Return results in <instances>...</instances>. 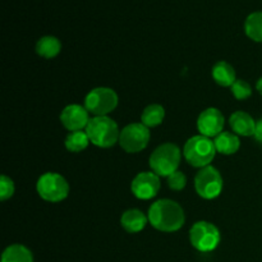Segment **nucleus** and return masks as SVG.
<instances>
[{
  "mask_svg": "<svg viewBox=\"0 0 262 262\" xmlns=\"http://www.w3.org/2000/svg\"><path fill=\"white\" fill-rule=\"evenodd\" d=\"M151 225L161 232L171 233L181 229L184 224V211L181 205L171 200L156 201L148 211Z\"/></svg>",
  "mask_w": 262,
  "mask_h": 262,
  "instance_id": "nucleus-1",
  "label": "nucleus"
},
{
  "mask_svg": "<svg viewBox=\"0 0 262 262\" xmlns=\"http://www.w3.org/2000/svg\"><path fill=\"white\" fill-rule=\"evenodd\" d=\"M86 133L95 146L102 148L114 146L120 136L118 124L109 117H95L90 119Z\"/></svg>",
  "mask_w": 262,
  "mask_h": 262,
  "instance_id": "nucleus-2",
  "label": "nucleus"
},
{
  "mask_svg": "<svg viewBox=\"0 0 262 262\" xmlns=\"http://www.w3.org/2000/svg\"><path fill=\"white\" fill-rule=\"evenodd\" d=\"M184 158L196 168H205L214 160L216 147L214 141L210 140L206 136H193L189 138L184 145Z\"/></svg>",
  "mask_w": 262,
  "mask_h": 262,
  "instance_id": "nucleus-3",
  "label": "nucleus"
},
{
  "mask_svg": "<svg viewBox=\"0 0 262 262\" xmlns=\"http://www.w3.org/2000/svg\"><path fill=\"white\" fill-rule=\"evenodd\" d=\"M182 154L174 143L160 145L150 156V166L158 176L169 177L177 171L181 163Z\"/></svg>",
  "mask_w": 262,
  "mask_h": 262,
  "instance_id": "nucleus-4",
  "label": "nucleus"
},
{
  "mask_svg": "<svg viewBox=\"0 0 262 262\" xmlns=\"http://www.w3.org/2000/svg\"><path fill=\"white\" fill-rule=\"evenodd\" d=\"M118 95L114 90L107 87H97L91 90L84 99V107L87 112L96 117H106L117 107Z\"/></svg>",
  "mask_w": 262,
  "mask_h": 262,
  "instance_id": "nucleus-5",
  "label": "nucleus"
},
{
  "mask_svg": "<svg viewBox=\"0 0 262 262\" xmlns=\"http://www.w3.org/2000/svg\"><path fill=\"white\" fill-rule=\"evenodd\" d=\"M189 239L200 252H211L219 246L220 232L211 223L199 222L191 228Z\"/></svg>",
  "mask_w": 262,
  "mask_h": 262,
  "instance_id": "nucleus-6",
  "label": "nucleus"
},
{
  "mask_svg": "<svg viewBox=\"0 0 262 262\" xmlns=\"http://www.w3.org/2000/svg\"><path fill=\"white\" fill-rule=\"evenodd\" d=\"M37 192L41 199L49 202H60L69 193V184L56 173H45L37 181Z\"/></svg>",
  "mask_w": 262,
  "mask_h": 262,
  "instance_id": "nucleus-7",
  "label": "nucleus"
},
{
  "mask_svg": "<svg viewBox=\"0 0 262 262\" xmlns=\"http://www.w3.org/2000/svg\"><path fill=\"white\" fill-rule=\"evenodd\" d=\"M196 192L205 200H212L223 191V178L214 166H205L194 178Z\"/></svg>",
  "mask_w": 262,
  "mask_h": 262,
  "instance_id": "nucleus-8",
  "label": "nucleus"
},
{
  "mask_svg": "<svg viewBox=\"0 0 262 262\" xmlns=\"http://www.w3.org/2000/svg\"><path fill=\"white\" fill-rule=\"evenodd\" d=\"M150 141V130L142 123H132L123 128L119 136V143L124 151L136 154L142 151Z\"/></svg>",
  "mask_w": 262,
  "mask_h": 262,
  "instance_id": "nucleus-9",
  "label": "nucleus"
},
{
  "mask_svg": "<svg viewBox=\"0 0 262 262\" xmlns=\"http://www.w3.org/2000/svg\"><path fill=\"white\" fill-rule=\"evenodd\" d=\"M132 193L140 200H150L158 194L160 189V179L154 171H142L133 179Z\"/></svg>",
  "mask_w": 262,
  "mask_h": 262,
  "instance_id": "nucleus-10",
  "label": "nucleus"
},
{
  "mask_svg": "<svg viewBox=\"0 0 262 262\" xmlns=\"http://www.w3.org/2000/svg\"><path fill=\"white\" fill-rule=\"evenodd\" d=\"M225 119L222 113L215 107H209L200 114L197 128L200 133L206 137H216L223 132Z\"/></svg>",
  "mask_w": 262,
  "mask_h": 262,
  "instance_id": "nucleus-11",
  "label": "nucleus"
},
{
  "mask_svg": "<svg viewBox=\"0 0 262 262\" xmlns=\"http://www.w3.org/2000/svg\"><path fill=\"white\" fill-rule=\"evenodd\" d=\"M61 124L71 132L74 130H82L87 127L90 122L89 112L84 106L72 104L68 105L60 114Z\"/></svg>",
  "mask_w": 262,
  "mask_h": 262,
  "instance_id": "nucleus-12",
  "label": "nucleus"
},
{
  "mask_svg": "<svg viewBox=\"0 0 262 262\" xmlns=\"http://www.w3.org/2000/svg\"><path fill=\"white\" fill-rule=\"evenodd\" d=\"M230 127L234 130L237 135L246 136V137H250V136H255L256 130V122L253 120V118L250 114L245 112H235L233 113L232 117L229 119Z\"/></svg>",
  "mask_w": 262,
  "mask_h": 262,
  "instance_id": "nucleus-13",
  "label": "nucleus"
},
{
  "mask_svg": "<svg viewBox=\"0 0 262 262\" xmlns=\"http://www.w3.org/2000/svg\"><path fill=\"white\" fill-rule=\"evenodd\" d=\"M120 224L128 233H138L147 224V217L140 210H128L120 217Z\"/></svg>",
  "mask_w": 262,
  "mask_h": 262,
  "instance_id": "nucleus-14",
  "label": "nucleus"
},
{
  "mask_svg": "<svg viewBox=\"0 0 262 262\" xmlns=\"http://www.w3.org/2000/svg\"><path fill=\"white\" fill-rule=\"evenodd\" d=\"M214 143L217 152L223 154V155H233L239 150L241 146L238 136L232 132H222L215 137Z\"/></svg>",
  "mask_w": 262,
  "mask_h": 262,
  "instance_id": "nucleus-15",
  "label": "nucleus"
},
{
  "mask_svg": "<svg viewBox=\"0 0 262 262\" xmlns=\"http://www.w3.org/2000/svg\"><path fill=\"white\" fill-rule=\"evenodd\" d=\"M212 78L220 86H232L237 79H235V71L229 63L222 60L217 61L212 68Z\"/></svg>",
  "mask_w": 262,
  "mask_h": 262,
  "instance_id": "nucleus-16",
  "label": "nucleus"
},
{
  "mask_svg": "<svg viewBox=\"0 0 262 262\" xmlns=\"http://www.w3.org/2000/svg\"><path fill=\"white\" fill-rule=\"evenodd\" d=\"M61 50V43L54 36H43L36 43V53L46 59L55 58Z\"/></svg>",
  "mask_w": 262,
  "mask_h": 262,
  "instance_id": "nucleus-17",
  "label": "nucleus"
},
{
  "mask_svg": "<svg viewBox=\"0 0 262 262\" xmlns=\"http://www.w3.org/2000/svg\"><path fill=\"white\" fill-rule=\"evenodd\" d=\"M2 262H33V256L25 246L12 245L3 252Z\"/></svg>",
  "mask_w": 262,
  "mask_h": 262,
  "instance_id": "nucleus-18",
  "label": "nucleus"
},
{
  "mask_svg": "<svg viewBox=\"0 0 262 262\" xmlns=\"http://www.w3.org/2000/svg\"><path fill=\"white\" fill-rule=\"evenodd\" d=\"M245 32L251 40L262 42V12L251 13L245 22Z\"/></svg>",
  "mask_w": 262,
  "mask_h": 262,
  "instance_id": "nucleus-19",
  "label": "nucleus"
},
{
  "mask_svg": "<svg viewBox=\"0 0 262 262\" xmlns=\"http://www.w3.org/2000/svg\"><path fill=\"white\" fill-rule=\"evenodd\" d=\"M164 117H165V110H164V107L159 104H152L148 105L143 110L142 115H141V122L147 128L156 127V125L163 123Z\"/></svg>",
  "mask_w": 262,
  "mask_h": 262,
  "instance_id": "nucleus-20",
  "label": "nucleus"
},
{
  "mask_svg": "<svg viewBox=\"0 0 262 262\" xmlns=\"http://www.w3.org/2000/svg\"><path fill=\"white\" fill-rule=\"evenodd\" d=\"M90 142L91 141H90L86 132H83V130H74V132H71L67 136L66 147L71 152H81V151H83L89 146Z\"/></svg>",
  "mask_w": 262,
  "mask_h": 262,
  "instance_id": "nucleus-21",
  "label": "nucleus"
},
{
  "mask_svg": "<svg viewBox=\"0 0 262 262\" xmlns=\"http://www.w3.org/2000/svg\"><path fill=\"white\" fill-rule=\"evenodd\" d=\"M232 94L235 99L246 100L252 95V89L248 82L243 81V79H237L232 84Z\"/></svg>",
  "mask_w": 262,
  "mask_h": 262,
  "instance_id": "nucleus-22",
  "label": "nucleus"
},
{
  "mask_svg": "<svg viewBox=\"0 0 262 262\" xmlns=\"http://www.w3.org/2000/svg\"><path fill=\"white\" fill-rule=\"evenodd\" d=\"M168 184L173 191H182L187 184V178L182 171H174L168 177Z\"/></svg>",
  "mask_w": 262,
  "mask_h": 262,
  "instance_id": "nucleus-23",
  "label": "nucleus"
},
{
  "mask_svg": "<svg viewBox=\"0 0 262 262\" xmlns=\"http://www.w3.org/2000/svg\"><path fill=\"white\" fill-rule=\"evenodd\" d=\"M14 193V184L10 178L7 176H2L0 178V200L5 201V200L10 199Z\"/></svg>",
  "mask_w": 262,
  "mask_h": 262,
  "instance_id": "nucleus-24",
  "label": "nucleus"
},
{
  "mask_svg": "<svg viewBox=\"0 0 262 262\" xmlns=\"http://www.w3.org/2000/svg\"><path fill=\"white\" fill-rule=\"evenodd\" d=\"M255 138L258 142L262 143V119L256 123V130H255Z\"/></svg>",
  "mask_w": 262,
  "mask_h": 262,
  "instance_id": "nucleus-25",
  "label": "nucleus"
},
{
  "mask_svg": "<svg viewBox=\"0 0 262 262\" xmlns=\"http://www.w3.org/2000/svg\"><path fill=\"white\" fill-rule=\"evenodd\" d=\"M256 89H257L258 94L262 95V78H260L257 81V83H256Z\"/></svg>",
  "mask_w": 262,
  "mask_h": 262,
  "instance_id": "nucleus-26",
  "label": "nucleus"
}]
</instances>
